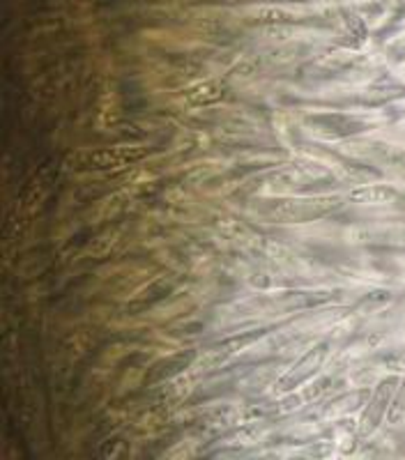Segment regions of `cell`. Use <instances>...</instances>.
<instances>
[{
    "instance_id": "obj_1",
    "label": "cell",
    "mask_w": 405,
    "mask_h": 460,
    "mask_svg": "<svg viewBox=\"0 0 405 460\" xmlns=\"http://www.w3.org/2000/svg\"><path fill=\"white\" fill-rule=\"evenodd\" d=\"M396 387H399V377H387L378 385L375 394L371 396V401L366 402V410L362 414V421H359V433L371 435L380 426L387 412L392 408V401H394Z\"/></svg>"
},
{
    "instance_id": "obj_2",
    "label": "cell",
    "mask_w": 405,
    "mask_h": 460,
    "mask_svg": "<svg viewBox=\"0 0 405 460\" xmlns=\"http://www.w3.org/2000/svg\"><path fill=\"white\" fill-rule=\"evenodd\" d=\"M145 157V150L136 146H116V147H100V150L88 152L84 159L85 168L95 171H110V168H125L129 164H136Z\"/></svg>"
},
{
    "instance_id": "obj_3",
    "label": "cell",
    "mask_w": 405,
    "mask_h": 460,
    "mask_svg": "<svg viewBox=\"0 0 405 460\" xmlns=\"http://www.w3.org/2000/svg\"><path fill=\"white\" fill-rule=\"evenodd\" d=\"M348 199L362 205H384L394 203L399 199V191L394 187H390V184H362L359 189L350 191Z\"/></svg>"
},
{
    "instance_id": "obj_4",
    "label": "cell",
    "mask_w": 405,
    "mask_h": 460,
    "mask_svg": "<svg viewBox=\"0 0 405 460\" xmlns=\"http://www.w3.org/2000/svg\"><path fill=\"white\" fill-rule=\"evenodd\" d=\"M226 94V84L221 79L206 81V84L196 85V88L189 90V102L194 106H210L216 104L219 100H224Z\"/></svg>"
},
{
    "instance_id": "obj_5",
    "label": "cell",
    "mask_w": 405,
    "mask_h": 460,
    "mask_svg": "<svg viewBox=\"0 0 405 460\" xmlns=\"http://www.w3.org/2000/svg\"><path fill=\"white\" fill-rule=\"evenodd\" d=\"M390 417V424H399L401 419L405 417V380L399 382V387H396L394 401H392V408L387 412Z\"/></svg>"
}]
</instances>
